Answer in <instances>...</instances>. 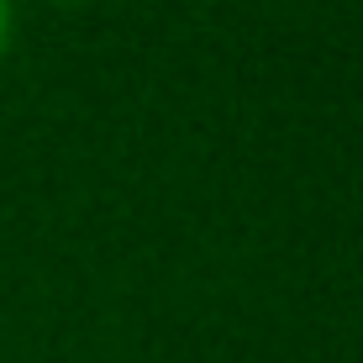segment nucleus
Masks as SVG:
<instances>
[{"label":"nucleus","mask_w":363,"mask_h":363,"mask_svg":"<svg viewBox=\"0 0 363 363\" xmlns=\"http://www.w3.org/2000/svg\"><path fill=\"white\" fill-rule=\"evenodd\" d=\"M11 32H16V6L0 0V58H6V48H11Z\"/></svg>","instance_id":"f257e3e1"}]
</instances>
